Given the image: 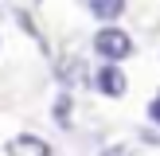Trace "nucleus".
Wrapping results in <instances>:
<instances>
[{
	"instance_id": "nucleus-1",
	"label": "nucleus",
	"mask_w": 160,
	"mask_h": 156,
	"mask_svg": "<svg viewBox=\"0 0 160 156\" xmlns=\"http://www.w3.org/2000/svg\"><path fill=\"white\" fill-rule=\"evenodd\" d=\"M133 51H137L133 35L125 27H117V23H102V27L94 31V55H98L102 62H117V66H121L125 59H133Z\"/></svg>"
},
{
	"instance_id": "nucleus-2",
	"label": "nucleus",
	"mask_w": 160,
	"mask_h": 156,
	"mask_svg": "<svg viewBox=\"0 0 160 156\" xmlns=\"http://www.w3.org/2000/svg\"><path fill=\"white\" fill-rule=\"evenodd\" d=\"M94 90H98L102 98H125L129 78H125V70L117 66V62H102V66L94 70Z\"/></svg>"
},
{
	"instance_id": "nucleus-3",
	"label": "nucleus",
	"mask_w": 160,
	"mask_h": 156,
	"mask_svg": "<svg viewBox=\"0 0 160 156\" xmlns=\"http://www.w3.org/2000/svg\"><path fill=\"white\" fill-rule=\"evenodd\" d=\"M8 156H51V144L35 133H16L8 144Z\"/></svg>"
},
{
	"instance_id": "nucleus-4",
	"label": "nucleus",
	"mask_w": 160,
	"mask_h": 156,
	"mask_svg": "<svg viewBox=\"0 0 160 156\" xmlns=\"http://www.w3.org/2000/svg\"><path fill=\"white\" fill-rule=\"evenodd\" d=\"M59 78H62V90H70V86H78V82H94V74L86 70L82 59H67V62H59Z\"/></svg>"
},
{
	"instance_id": "nucleus-5",
	"label": "nucleus",
	"mask_w": 160,
	"mask_h": 156,
	"mask_svg": "<svg viewBox=\"0 0 160 156\" xmlns=\"http://www.w3.org/2000/svg\"><path fill=\"white\" fill-rule=\"evenodd\" d=\"M86 4H90V16L98 23H113L125 16V0H86Z\"/></svg>"
},
{
	"instance_id": "nucleus-6",
	"label": "nucleus",
	"mask_w": 160,
	"mask_h": 156,
	"mask_svg": "<svg viewBox=\"0 0 160 156\" xmlns=\"http://www.w3.org/2000/svg\"><path fill=\"white\" fill-rule=\"evenodd\" d=\"M51 113H55V125H59V129H70V113H74V98H70V90H59Z\"/></svg>"
},
{
	"instance_id": "nucleus-7",
	"label": "nucleus",
	"mask_w": 160,
	"mask_h": 156,
	"mask_svg": "<svg viewBox=\"0 0 160 156\" xmlns=\"http://www.w3.org/2000/svg\"><path fill=\"white\" fill-rule=\"evenodd\" d=\"M12 16H16V20H20V27H23V31H28V35H31V39H35V43H39V47H43V51H47V39H43V31H39L35 23H31V16L23 12V8H12Z\"/></svg>"
},
{
	"instance_id": "nucleus-8",
	"label": "nucleus",
	"mask_w": 160,
	"mask_h": 156,
	"mask_svg": "<svg viewBox=\"0 0 160 156\" xmlns=\"http://www.w3.org/2000/svg\"><path fill=\"white\" fill-rule=\"evenodd\" d=\"M102 156H133V148L129 144H109V148H102Z\"/></svg>"
},
{
	"instance_id": "nucleus-9",
	"label": "nucleus",
	"mask_w": 160,
	"mask_h": 156,
	"mask_svg": "<svg viewBox=\"0 0 160 156\" xmlns=\"http://www.w3.org/2000/svg\"><path fill=\"white\" fill-rule=\"evenodd\" d=\"M148 121H152L156 129H160V94H156L152 101H148Z\"/></svg>"
}]
</instances>
